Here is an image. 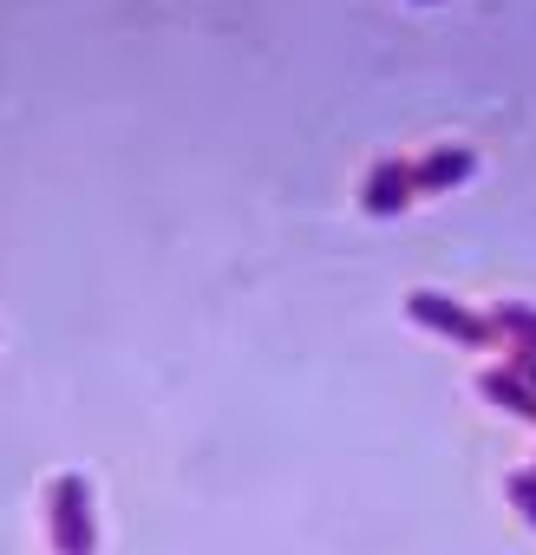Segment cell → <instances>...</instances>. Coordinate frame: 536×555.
I'll use <instances>...</instances> for the list:
<instances>
[{"label":"cell","instance_id":"6da1fadb","mask_svg":"<svg viewBox=\"0 0 536 555\" xmlns=\"http://www.w3.org/2000/svg\"><path fill=\"white\" fill-rule=\"evenodd\" d=\"M47 535L53 555H99V516H92V483L79 470H60L47 483Z\"/></svg>","mask_w":536,"mask_h":555},{"label":"cell","instance_id":"7a4b0ae2","mask_svg":"<svg viewBox=\"0 0 536 555\" xmlns=\"http://www.w3.org/2000/svg\"><path fill=\"white\" fill-rule=\"evenodd\" d=\"M406 314H412V327L445 334V340H458V347H497L490 314H477V308H464V301H451V295H438V288H412V295H406Z\"/></svg>","mask_w":536,"mask_h":555},{"label":"cell","instance_id":"3957f363","mask_svg":"<svg viewBox=\"0 0 536 555\" xmlns=\"http://www.w3.org/2000/svg\"><path fill=\"white\" fill-rule=\"evenodd\" d=\"M412 196H419V183H412V164H406V157H380V164L360 177V209H367V216H406Z\"/></svg>","mask_w":536,"mask_h":555},{"label":"cell","instance_id":"277c9868","mask_svg":"<svg viewBox=\"0 0 536 555\" xmlns=\"http://www.w3.org/2000/svg\"><path fill=\"white\" fill-rule=\"evenodd\" d=\"M471 177H477V151H471V144H438V151H425V157L412 164L419 196H445V190H458V183H471Z\"/></svg>","mask_w":536,"mask_h":555},{"label":"cell","instance_id":"5b68a950","mask_svg":"<svg viewBox=\"0 0 536 555\" xmlns=\"http://www.w3.org/2000/svg\"><path fill=\"white\" fill-rule=\"evenodd\" d=\"M477 392L490 399V405H503L510 418H523V425H536V386L516 373V366H490V373H477Z\"/></svg>","mask_w":536,"mask_h":555},{"label":"cell","instance_id":"8992f818","mask_svg":"<svg viewBox=\"0 0 536 555\" xmlns=\"http://www.w3.org/2000/svg\"><path fill=\"white\" fill-rule=\"evenodd\" d=\"M490 334H497V347H536V308L529 301H497Z\"/></svg>","mask_w":536,"mask_h":555},{"label":"cell","instance_id":"52a82bcc","mask_svg":"<svg viewBox=\"0 0 536 555\" xmlns=\"http://www.w3.org/2000/svg\"><path fill=\"white\" fill-rule=\"evenodd\" d=\"M503 490H510V503H516V509H523V522H529V529H536V470H516V477H510V483H503Z\"/></svg>","mask_w":536,"mask_h":555},{"label":"cell","instance_id":"ba28073f","mask_svg":"<svg viewBox=\"0 0 536 555\" xmlns=\"http://www.w3.org/2000/svg\"><path fill=\"white\" fill-rule=\"evenodd\" d=\"M510 366H516V373L536 386V347H510Z\"/></svg>","mask_w":536,"mask_h":555},{"label":"cell","instance_id":"9c48e42d","mask_svg":"<svg viewBox=\"0 0 536 555\" xmlns=\"http://www.w3.org/2000/svg\"><path fill=\"white\" fill-rule=\"evenodd\" d=\"M419 8H438V0H419Z\"/></svg>","mask_w":536,"mask_h":555}]
</instances>
